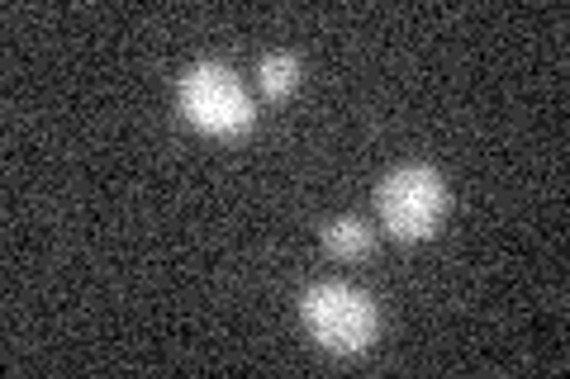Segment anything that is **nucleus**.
<instances>
[{
  "mask_svg": "<svg viewBox=\"0 0 570 379\" xmlns=\"http://www.w3.org/2000/svg\"><path fill=\"white\" fill-rule=\"evenodd\" d=\"M176 110L186 114L190 129H200L209 138H238L253 129V100L238 81L234 67L224 62H195L176 77Z\"/></svg>",
  "mask_w": 570,
  "mask_h": 379,
  "instance_id": "1",
  "label": "nucleus"
},
{
  "mask_svg": "<svg viewBox=\"0 0 570 379\" xmlns=\"http://www.w3.org/2000/svg\"><path fill=\"white\" fill-rule=\"evenodd\" d=\"M299 318H305V328L318 347H328L337 356H362L381 328L371 295H362L356 285H343V280L309 285L305 299H299Z\"/></svg>",
  "mask_w": 570,
  "mask_h": 379,
  "instance_id": "2",
  "label": "nucleus"
},
{
  "mask_svg": "<svg viewBox=\"0 0 570 379\" xmlns=\"http://www.w3.org/2000/svg\"><path fill=\"white\" fill-rule=\"evenodd\" d=\"M376 213H381L385 232H395L404 242H419L442 223V213H448V180L433 167L390 171L376 190Z\"/></svg>",
  "mask_w": 570,
  "mask_h": 379,
  "instance_id": "3",
  "label": "nucleus"
},
{
  "mask_svg": "<svg viewBox=\"0 0 570 379\" xmlns=\"http://www.w3.org/2000/svg\"><path fill=\"white\" fill-rule=\"evenodd\" d=\"M318 238H324V251L337 261H356L371 251V228L362 219H333V223H324Z\"/></svg>",
  "mask_w": 570,
  "mask_h": 379,
  "instance_id": "4",
  "label": "nucleus"
},
{
  "mask_svg": "<svg viewBox=\"0 0 570 379\" xmlns=\"http://www.w3.org/2000/svg\"><path fill=\"white\" fill-rule=\"evenodd\" d=\"M299 86V58L295 52H266L257 62V90L266 100H285Z\"/></svg>",
  "mask_w": 570,
  "mask_h": 379,
  "instance_id": "5",
  "label": "nucleus"
}]
</instances>
